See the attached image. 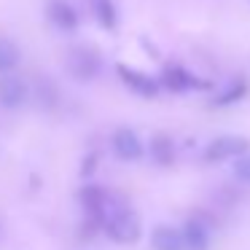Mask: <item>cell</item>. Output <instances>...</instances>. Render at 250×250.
<instances>
[{
    "instance_id": "4",
    "label": "cell",
    "mask_w": 250,
    "mask_h": 250,
    "mask_svg": "<svg viewBox=\"0 0 250 250\" xmlns=\"http://www.w3.org/2000/svg\"><path fill=\"white\" fill-rule=\"evenodd\" d=\"M24 100H27V86H24V81L19 76H14V73H3V76H0V108L17 110Z\"/></svg>"
},
{
    "instance_id": "13",
    "label": "cell",
    "mask_w": 250,
    "mask_h": 250,
    "mask_svg": "<svg viewBox=\"0 0 250 250\" xmlns=\"http://www.w3.org/2000/svg\"><path fill=\"white\" fill-rule=\"evenodd\" d=\"M19 60H22L19 46L8 38H0V76H3V73H11L14 67L19 65Z\"/></svg>"
},
{
    "instance_id": "18",
    "label": "cell",
    "mask_w": 250,
    "mask_h": 250,
    "mask_svg": "<svg viewBox=\"0 0 250 250\" xmlns=\"http://www.w3.org/2000/svg\"><path fill=\"white\" fill-rule=\"evenodd\" d=\"M97 167V153H92V156H86V162H83V178H89V172Z\"/></svg>"
},
{
    "instance_id": "16",
    "label": "cell",
    "mask_w": 250,
    "mask_h": 250,
    "mask_svg": "<svg viewBox=\"0 0 250 250\" xmlns=\"http://www.w3.org/2000/svg\"><path fill=\"white\" fill-rule=\"evenodd\" d=\"M245 94H248V83H245V81H237L231 89H226L223 94H218V97H215V105H231V103H237V100H242Z\"/></svg>"
},
{
    "instance_id": "12",
    "label": "cell",
    "mask_w": 250,
    "mask_h": 250,
    "mask_svg": "<svg viewBox=\"0 0 250 250\" xmlns=\"http://www.w3.org/2000/svg\"><path fill=\"white\" fill-rule=\"evenodd\" d=\"M33 97L38 100L41 108H54L57 100H60V92H57L54 81H49V78H38L33 86Z\"/></svg>"
},
{
    "instance_id": "11",
    "label": "cell",
    "mask_w": 250,
    "mask_h": 250,
    "mask_svg": "<svg viewBox=\"0 0 250 250\" xmlns=\"http://www.w3.org/2000/svg\"><path fill=\"white\" fill-rule=\"evenodd\" d=\"M81 205H83V210H86L89 215H103L105 205H108L105 191L97 188V186H83L81 188Z\"/></svg>"
},
{
    "instance_id": "9",
    "label": "cell",
    "mask_w": 250,
    "mask_h": 250,
    "mask_svg": "<svg viewBox=\"0 0 250 250\" xmlns=\"http://www.w3.org/2000/svg\"><path fill=\"white\" fill-rule=\"evenodd\" d=\"M49 19L57 24L60 30H65V33H70V30L78 27V14L76 8L70 6V3H65V0H49Z\"/></svg>"
},
{
    "instance_id": "2",
    "label": "cell",
    "mask_w": 250,
    "mask_h": 250,
    "mask_svg": "<svg viewBox=\"0 0 250 250\" xmlns=\"http://www.w3.org/2000/svg\"><path fill=\"white\" fill-rule=\"evenodd\" d=\"M103 229H105V234H108L113 242H124V245L135 242V239L140 237V221L132 215V210L126 205L116 207V210L105 218Z\"/></svg>"
},
{
    "instance_id": "5",
    "label": "cell",
    "mask_w": 250,
    "mask_h": 250,
    "mask_svg": "<svg viewBox=\"0 0 250 250\" xmlns=\"http://www.w3.org/2000/svg\"><path fill=\"white\" fill-rule=\"evenodd\" d=\"M110 146H113L116 156H119L121 162H137V159L143 156L140 137H137L132 129H126V126H121V129L113 132V137H110Z\"/></svg>"
},
{
    "instance_id": "14",
    "label": "cell",
    "mask_w": 250,
    "mask_h": 250,
    "mask_svg": "<svg viewBox=\"0 0 250 250\" xmlns=\"http://www.w3.org/2000/svg\"><path fill=\"white\" fill-rule=\"evenodd\" d=\"M92 3V14L105 30H116V6L113 0H89Z\"/></svg>"
},
{
    "instance_id": "7",
    "label": "cell",
    "mask_w": 250,
    "mask_h": 250,
    "mask_svg": "<svg viewBox=\"0 0 250 250\" xmlns=\"http://www.w3.org/2000/svg\"><path fill=\"white\" fill-rule=\"evenodd\" d=\"M162 83L169 89V92H186V89H202V86H210L207 81H199V78H194L188 70H183V67H167V70H164Z\"/></svg>"
},
{
    "instance_id": "6",
    "label": "cell",
    "mask_w": 250,
    "mask_h": 250,
    "mask_svg": "<svg viewBox=\"0 0 250 250\" xmlns=\"http://www.w3.org/2000/svg\"><path fill=\"white\" fill-rule=\"evenodd\" d=\"M116 70H119L121 81H124L126 86L132 89V92L143 94V97H156V94H159V81H153L151 76H146V73H137V70H132L129 65H119Z\"/></svg>"
},
{
    "instance_id": "10",
    "label": "cell",
    "mask_w": 250,
    "mask_h": 250,
    "mask_svg": "<svg viewBox=\"0 0 250 250\" xmlns=\"http://www.w3.org/2000/svg\"><path fill=\"white\" fill-rule=\"evenodd\" d=\"M153 250H188L186 248V239H183V231L172 226H159L153 229Z\"/></svg>"
},
{
    "instance_id": "15",
    "label": "cell",
    "mask_w": 250,
    "mask_h": 250,
    "mask_svg": "<svg viewBox=\"0 0 250 250\" xmlns=\"http://www.w3.org/2000/svg\"><path fill=\"white\" fill-rule=\"evenodd\" d=\"M151 153H153V159H156L159 164H172V159H175L172 140H169L167 135H156L153 143H151Z\"/></svg>"
},
{
    "instance_id": "3",
    "label": "cell",
    "mask_w": 250,
    "mask_h": 250,
    "mask_svg": "<svg viewBox=\"0 0 250 250\" xmlns=\"http://www.w3.org/2000/svg\"><path fill=\"white\" fill-rule=\"evenodd\" d=\"M250 143L245 137H237V135H223V137H215V140L207 146L205 151V159L207 162H221V159H229V156H242L248 153Z\"/></svg>"
},
{
    "instance_id": "1",
    "label": "cell",
    "mask_w": 250,
    "mask_h": 250,
    "mask_svg": "<svg viewBox=\"0 0 250 250\" xmlns=\"http://www.w3.org/2000/svg\"><path fill=\"white\" fill-rule=\"evenodd\" d=\"M65 67L76 81H92L103 70V57L94 49H89V46H76V49L67 51Z\"/></svg>"
},
{
    "instance_id": "17",
    "label": "cell",
    "mask_w": 250,
    "mask_h": 250,
    "mask_svg": "<svg viewBox=\"0 0 250 250\" xmlns=\"http://www.w3.org/2000/svg\"><path fill=\"white\" fill-rule=\"evenodd\" d=\"M234 175H237L245 186H250V153H242V156L234 162Z\"/></svg>"
},
{
    "instance_id": "8",
    "label": "cell",
    "mask_w": 250,
    "mask_h": 250,
    "mask_svg": "<svg viewBox=\"0 0 250 250\" xmlns=\"http://www.w3.org/2000/svg\"><path fill=\"white\" fill-rule=\"evenodd\" d=\"M183 239L188 250H207L210 248V226L199 218H188L183 226Z\"/></svg>"
}]
</instances>
